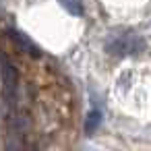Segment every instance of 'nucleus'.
Returning a JSON list of instances; mask_svg holds the SVG:
<instances>
[{"label": "nucleus", "instance_id": "1", "mask_svg": "<svg viewBox=\"0 0 151 151\" xmlns=\"http://www.w3.org/2000/svg\"><path fill=\"white\" fill-rule=\"evenodd\" d=\"M145 48V42L134 35V33H114L106 42V50L112 56H128V54H139Z\"/></svg>", "mask_w": 151, "mask_h": 151}, {"label": "nucleus", "instance_id": "2", "mask_svg": "<svg viewBox=\"0 0 151 151\" xmlns=\"http://www.w3.org/2000/svg\"><path fill=\"white\" fill-rule=\"evenodd\" d=\"M0 79H2V95H4V101L9 106L15 104L17 99V68L13 66V62L4 56L0 54Z\"/></svg>", "mask_w": 151, "mask_h": 151}, {"label": "nucleus", "instance_id": "3", "mask_svg": "<svg viewBox=\"0 0 151 151\" xmlns=\"http://www.w3.org/2000/svg\"><path fill=\"white\" fill-rule=\"evenodd\" d=\"M9 35H11V37H13V42H15L23 52H27L29 56H33V58H40V56H42L40 46H37V44H33V40H29L23 31H19V29H11V31H9Z\"/></svg>", "mask_w": 151, "mask_h": 151}, {"label": "nucleus", "instance_id": "4", "mask_svg": "<svg viewBox=\"0 0 151 151\" xmlns=\"http://www.w3.org/2000/svg\"><path fill=\"white\" fill-rule=\"evenodd\" d=\"M99 124H101V112L93 108V110L87 114V118H85V132H87V134H93V132L99 128Z\"/></svg>", "mask_w": 151, "mask_h": 151}, {"label": "nucleus", "instance_id": "5", "mask_svg": "<svg viewBox=\"0 0 151 151\" xmlns=\"http://www.w3.org/2000/svg\"><path fill=\"white\" fill-rule=\"evenodd\" d=\"M62 4V9H66V13L75 15V17H81L83 15V2L81 0H58Z\"/></svg>", "mask_w": 151, "mask_h": 151}]
</instances>
